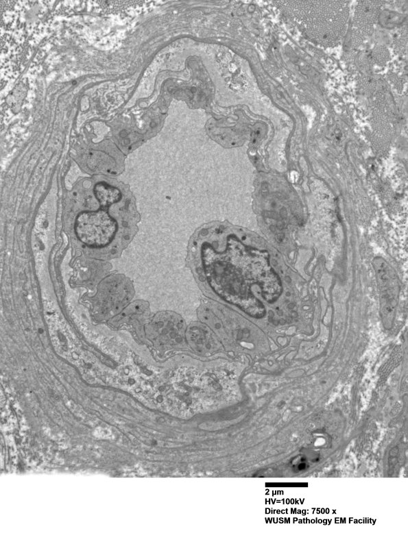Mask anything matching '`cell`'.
Returning <instances> with one entry per match:
<instances>
[{
  "label": "cell",
  "mask_w": 408,
  "mask_h": 535,
  "mask_svg": "<svg viewBox=\"0 0 408 535\" xmlns=\"http://www.w3.org/2000/svg\"><path fill=\"white\" fill-rule=\"evenodd\" d=\"M257 237L237 227L213 224L202 227L191 240V251L205 279L222 298L256 318L265 315L262 297L275 301L282 292L280 281L269 265L267 253L257 247Z\"/></svg>",
  "instance_id": "1"
},
{
  "label": "cell",
  "mask_w": 408,
  "mask_h": 535,
  "mask_svg": "<svg viewBox=\"0 0 408 535\" xmlns=\"http://www.w3.org/2000/svg\"><path fill=\"white\" fill-rule=\"evenodd\" d=\"M94 193L99 206L94 210L80 212L75 222L78 239L91 248H103L132 229L134 226L133 205L117 210L131 200L124 197L122 191L109 184H96Z\"/></svg>",
  "instance_id": "2"
},
{
  "label": "cell",
  "mask_w": 408,
  "mask_h": 535,
  "mask_svg": "<svg viewBox=\"0 0 408 535\" xmlns=\"http://www.w3.org/2000/svg\"><path fill=\"white\" fill-rule=\"evenodd\" d=\"M380 295V314L384 327L392 328L398 301L400 286L394 269L382 258L372 262Z\"/></svg>",
  "instance_id": "3"
}]
</instances>
